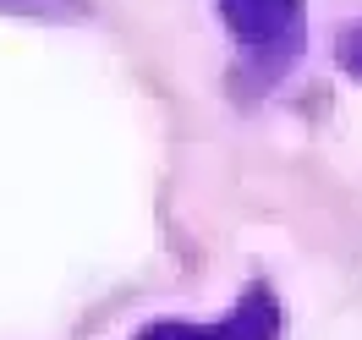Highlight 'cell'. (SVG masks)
Masks as SVG:
<instances>
[{
  "label": "cell",
  "mask_w": 362,
  "mask_h": 340,
  "mask_svg": "<svg viewBox=\"0 0 362 340\" xmlns=\"http://www.w3.org/2000/svg\"><path fill=\"white\" fill-rule=\"evenodd\" d=\"M230 39L242 49V71L258 83H274L302 61L308 45V11L302 0H220Z\"/></svg>",
  "instance_id": "obj_1"
},
{
  "label": "cell",
  "mask_w": 362,
  "mask_h": 340,
  "mask_svg": "<svg viewBox=\"0 0 362 340\" xmlns=\"http://www.w3.org/2000/svg\"><path fill=\"white\" fill-rule=\"evenodd\" d=\"M286 329V313H280V296L252 280L242 302L230 307L220 324H181V318H165V324H148L137 340H280Z\"/></svg>",
  "instance_id": "obj_2"
},
{
  "label": "cell",
  "mask_w": 362,
  "mask_h": 340,
  "mask_svg": "<svg viewBox=\"0 0 362 340\" xmlns=\"http://www.w3.org/2000/svg\"><path fill=\"white\" fill-rule=\"evenodd\" d=\"M0 6H23V11H49V17H61V11H83V0H0Z\"/></svg>",
  "instance_id": "obj_4"
},
{
  "label": "cell",
  "mask_w": 362,
  "mask_h": 340,
  "mask_svg": "<svg viewBox=\"0 0 362 340\" xmlns=\"http://www.w3.org/2000/svg\"><path fill=\"white\" fill-rule=\"evenodd\" d=\"M335 55H340V66H346V71H351V77H357V83H362V23H357V28H346V33H340Z\"/></svg>",
  "instance_id": "obj_3"
}]
</instances>
